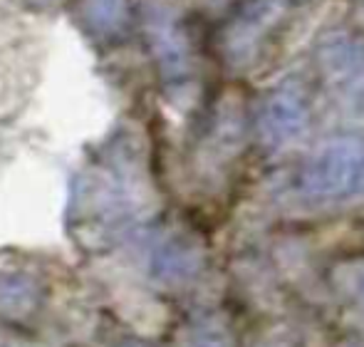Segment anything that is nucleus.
<instances>
[{
	"mask_svg": "<svg viewBox=\"0 0 364 347\" xmlns=\"http://www.w3.org/2000/svg\"><path fill=\"white\" fill-rule=\"evenodd\" d=\"M45 298V288L30 270L0 268V315L10 320H28Z\"/></svg>",
	"mask_w": 364,
	"mask_h": 347,
	"instance_id": "nucleus-8",
	"label": "nucleus"
},
{
	"mask_svg": "<svg viewBox=\"0 0 364 347\" xmlns=\"http://www.w3.org/2000/svg\"><path fill=\"white\" fill-rule=\"evenodd\" d=\"M290 0H248L220 35V50L228 65L245 68L253 63L268 38L285 20Z\"/></svg>",
	"mask_w": 364,
	"mask_h": 347,
	"instance_id": "nucleus-6",
	"label": "nucleus"
},
{
	"mask_svg": "<svg viewBox=\"0 0 364 347\" xmlns=\"http://www.w3.org/2000/svg\"><path fill=\"white\" fill-rule=\"evenodd\" d=\"M144 33L161 82L171 92H181L193 80V45L176 8L161 0L144 5Z\"/></svg>",
	"mask_w": 364,
	"mask_h": 347,
	"instance_id": "nucleus-4",
	"label": "nucleus"
},
{
	"mask_svg": "<svg viewBox=\"0 0 364 347\" xmlns=\"http://www.w3.org/2000/svg\"><path fill=\"white\" fill-rule=\"evenodd\" d=\"M297 191L312 201L364 196V134H345L317 146L295 176Z\"/></svg>",
	"mask_w": 364,
	"mask_h": 347,
	"instance_id": "nucleus-2",
	"label": "nucleus"
},
{
	"mask_svg": "<svg viewBox=\"0 0 364 347\" xmlns=\"http://www.w3.org/2000/svg\"><path fill=\"white\" fill-rule=\"evenodd\" d=\"M315 63L332 100L364 117V30L330 28L315 43Z\"/></svg>",
	"mask_w": 364,
	"mask_h": 347,
	"instance_id": "nucleus-3",
	"label": "nucleus"
},
{
	"mask_svg": "<svg viewBox=\"0 0 364 347\" xmlns=\"http://www.w3.org/2000/svg\"><path fill=\"white\" fill-rule=\"evenodd\" d=\"M312 119V102L307 87L297 80H283L263 97L255 117L258 139L268 149H283L307 132Z\"/></svg>",
	"mask_w": 364,
	"mask_h": 347,
	"instance_id": "nucleus-5",
	"label": "nucleus"
},
{
	"mask_svg": "<svg viewBox=\"0 0 364 347\" xmlns=\"http://www.w3.org/2000/svg\"><path fill=\"white\" fill-rule=\"evenodd\" d=\"M129 0H82V23L92 38L112 40L127 28Z\"/></svg>",
	"mask_w": 364,
	"mask_h": 347,
	"instance_id": "nucleus-9",
	"label": "nucleus"
},
{
	"mask_svg": "<svg viewBox=\"0 0 364 347\" xmlns=\"http://www.w3.org/2000/svg\"><path fill=\"white\" fill-rule=\"evenodd\" d=\"M355 290H357V300H360V305H362V310H364V265H362L360 275H357Z\"/></svg>",
	"mask_w": 364,
	"mask_h": 347,
	"instance_id": "nucleus-10",
	"label": "nucleus"
},
{
	"mask_svg": "<svg viewBox=\"0 0 364 347\" xmlns=\"http://www.w3.org/2000/svg\"><path fill=\"white\" fill-rule=\"evenodd\" d=\"M149 273L159 283H186L201 270L203 251L196 238L178 231H166L149 246Z\"/></svg>",
	"mask_w": 364,
	"mask_h": 347,
	"instance_id": "nucleus-7",
	"label": "nucleus"
},
{
	"mask_svg": "<svg viewBox=\"0 0 364 347\" xmlns=\"http://www.w3.org/2000/svg\"><path fill=\"white\" fill-rule=\"evenodd\" d=\"M139 161L124 149L95 161L77 176L73 221L82 241H112L144 213L146 188Z\"/></svg>",
	"mask_w": 364,
	"mask_h": 347,
	"instance_id": "nucleus-1",
	"label": "nucleus"
}]
</instances>
